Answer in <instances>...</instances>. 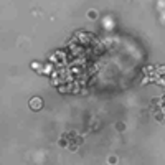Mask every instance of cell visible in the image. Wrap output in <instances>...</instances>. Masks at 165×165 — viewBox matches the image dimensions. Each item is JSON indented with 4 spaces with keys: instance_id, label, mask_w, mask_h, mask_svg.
<instances>
[{
    "instance_id": "1",
    "label": "cell",
    "mask_w": 165,
    "mask_h": 165,
    "mask_svg": "<svg viewBox=\"0 0 165 165\" xmlns=\"http://www.w3.org/2000/svg\"><path fill=\"white\" fill-rule=\"evenodd\" d=\"M30 106H32L35 111H38L41 106H43V102H41V99H32V101H30Z\"/></svg>"
}]
</instances>
